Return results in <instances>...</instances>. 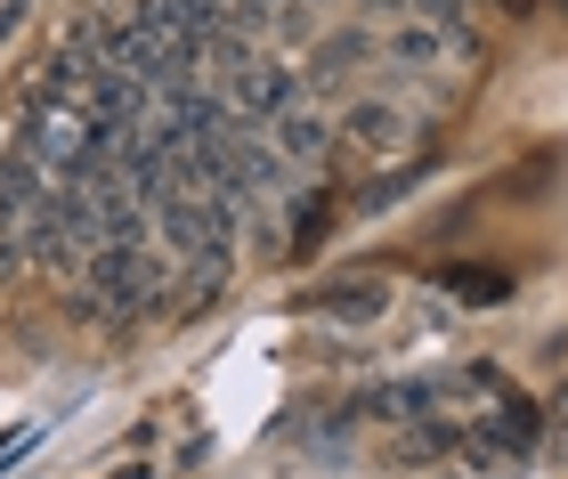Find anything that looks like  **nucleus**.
<instances>
[{"mask_svg":"<svg viewBox=\"0 0 568 479\" xmlns=\"http://www.w3.org/2000/svg\"><path fill=\"white\" fill-rule=\"evenodd\" d=\"M163 261H154L146 244H106L82 261V309L98 317H146L154 300H163Z\"/></svg>","mask_w":568,"mask_h":479,"instance_id":"f257e3e1","label":"nucleus"},{"mask_svg":"<svg viewBox=\"0 0 568 479\" xmlns=\"http://www.w3.org/2000/svg\"><path fill=\"white\" fill-rule=\"evenodd\" d=\"M308 98V82L293 65H268V58H244L236 73H227V106H236V122H276V114H293Z\"/></svg>","mask_w":568,"mask_h":479,"instance_id":"f03ea898","label":"nucleus"},{"mask_svg":"<svg viewBox=\"0 0 568 479\" xmlns=\"http://www.w3.org/2000/svg\"><path fill=\"white\" fill-rule=\"evenodd\" d=\"M333 139L357 146V155H398V146H415V122H406V106H390V98H349V114L333 122Z\"/></svg>","mask_w":568,"mask_h":479,"instance_id":"7ed1b4c3","label":"nucleus"},{"mask_svg":"<svg viewBox=\"0 0 568 479\" xmlns=\"http://www.w3.org/2000/svg\"><path fill=\"white\" fill-rule=\"evenodd\" d=\"M325 146H333V131L308 106H293V114H276V155H284V171L293 180H308V171L325 163Z\"/></svg>","mask_w":568,"mask_h":479,"instance_id":"20e7f679","label":"nucleus"},{"mask_svg":"<svg viewBox=\"0 0 568 479\" xmlns=\"http://www.w3.org/2000/svg\"><path fill=\"white\" fill-rule=\"evenodd\" d=\"M317 317H333V325H374L382 309H390V285L382 276H357V285H325L317 300H308Z\"/></svg>","mask_w":568,"mask_h":479,"instance_id":"39448f33","label":"nucleus"},{"mask_svg":"<svg viewBox=\"0 0 568 479\" xmlns=\"http://www.w3.org/2000/svg\"><path fill=\"white\" fill-rule=\"evenodd\" d=\"M438 285H447L455 300H471V309H496V300H511V268H487V261H455V268H438Z\"/></svg>","mask_w":568,"mask_h":479,"instance_id":"423d86ee","label":"nucleus"},{"mask_svg":"<svg viewBox=\"0 0 568 479\" xmlns=\"http://www.w3.org/2000/svg\"><path fill=\"white\" fill-rule=\"evenodd\" d=\"M24 17H33V0H0V49H9V33H17Z\"/></svg>","mask_w":568,"mask_h":479,"instance_id":"0eeeda50","label":"nucleus"},{"mask_svg":"<svg viewBox=\"0 0 568 479\" xmlns=\"http://www.w3.org/2000/svg\"><path fill=\"white\" fill-rule=\"evenodd\" d=\"M366 17H415V0H357Z\"/></svg>","mask_w":568,"mask_h":479,"instance_id":"6e6552de","label":"nucleus"},{"mask_svg":"<svg viewBox=\"0 0 568 479\" xmlns=\"http://www.w3.org/2000/svg\"><path fill=\"white\" fill-rule=\"evenodd\" d=\"M487 9H496V17H536L545 0H487Z\"/></svg>","mask_w":568,"mask_h":479,"instance_id":"1a4fd4ad","label":"nucleus"},{"mask_svg":"<svg viewBox=\"0 0 568 479\" xmlns=\"http://www.w3.org/2000/svg\"><path fill=\"white\" fill-rule=\"evenodd\" d=\"M545 415H552V422H568V383L552 390V407H545Z\"/></svg>","mask_w":568,"mask_h":479,"instance_id":"9d476101","label":"nucleus"},{"mask_svg":"<svg viewBox=\"0 0 568 479\" xmlns=\"http://www.w3.org/2000/svg\"><path fill=\"white\" fill-rule=\"evenodd\" d=\"M268 9H284V0H268Z\"/></svg>","mask_w":568,"mask_h":479,"instance_id":"9b49d317","label":"nucleus"}]
</instances>
